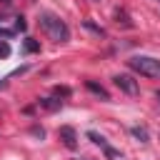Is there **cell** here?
Segmentation results:
<instances>
[{
	"label": "cell",
	"mask_w": 160,
	"mask_h": 160,
	"mask_svg": "<svg viewBox=\"0 0 160 160\" xmlns=\"http://www.w3.org/2000/svg\"><path fill=\"white\" fill-rule=\"evenodd\" d=\"M0 2H8V0H0Z\"/></svg>",
	"instance_id": "cell-18"
},
{
	"label": "cell",
	"mask_w": 160,
	"mask_h": 160,
	"mask_svg": "<svg viewBox=\"0 0 160 160\" xmlns=\"http://www.w3.org/2000/svg\"><path fill=\"white\" fill-rule=\"evenodd\" d=\"M82 25H85V28H88V30H92V32H95V35H105V30H102V28H98V25H95V22H90V20H82Z\"/></svg>",
	"instance_id": "cell-13"
},
{
	"label": "cell",
	"mask_w": 160,
	"mask_h": 160,
	"mask_svg": "<svg viewBox=\"0 0 160 160\" xmlns=\"http://www.w3.org/2000/svg\"><path fill=\"white\" fill-rule=\"evenodd\" d=\"M130 132H132V138H135V140H140V142H148V140H150V135H148V130H145V128H140V125H135V128H130Z\"/></svg>",
	"instance_id": "cell-8"
},
{
	"label": "cell",
	"mask_w": 160,
	"mask_h": 160,
	"mask_svg": "<svg viewBox=\"0 0 160 160\" xmlns=\"http://www.w3.org/2000/svg\"><path fill=\"white\" fill-rule=\"evenodd\" d=\"M155 98H158V100H160V90H158V92H155Z\"/></svg>",
	"instance_id": "cell-16"
},
{
	"label": "cell",
	"mask_w": 160,
	"mask_h": 160,
	"mask_svg": "<svg viewBox=\"0 0 160 160\" xmlns=\"http://www.w3.org/2000/svg\"><path fill=\"white\" fill-rule=\"evenodd\" d=\"M25 28H28V22H25L22 15H18V12H0V38L2 40L25 32Z\"/></svg>",
	"instance_id": "cell-2"
},
{
	"label": "cell",
	"mask_w": 160,
	"mask_h": 160,
	"mask_svg": "<svg viewBox=\"0 0 160 160\" xmlns=\"http://www.w3.org/2000/svg\"><path fill=\"white\" fill-rule=\"evenodd\" d=\"M22 50H25V52H38V50H40V42H38V40H32V38H25Z\"/></svg>",
	"instance_id": "cell-9"
},
{
	"label": "cell",
	"mask_w": 160,
	"mask_h": 160,
	"mask_svg": "<svg viewBox=\"0 0 160 160\" xmlns=\"http://www.w3.org/2000/svg\"><path fill=\"white\" fill-rule=\"evenodd\" d=\"M55 95H62V98H68V95H70V88H65V85H55Z\"/></svg>",
	"instance_id": "cell-15"
},
{
	"label": "cell",
	"mask_w": 160,
	"mask_h": 160,
	"mask_svg": "<svg viewBox=\"0 0 160 160\" xmlns=\"http://www.w3.org/2000/svg\"><path fill=\"white\" fill-rule=\"evenodd\" d=\"M112 82H115L122 92H128V95H138V92H140L138 80H132L130 75H115V78H112Z\"/></svg>",
	"instance_id": "cell-4"
},
{
	"label": "cell",
	"mask_w": 160,
	"mask_h": 160,
	"mask_svg": "<svg viewBox=\"0 0 160 160\" xmlns=\"http://www.w3.org/2000/svg\"><path fill=\"white\" fill-rule=\"evenodd\" d=\"M58 138L62 140V145H65V148H70V150H75V148H78V132H75V128L62 125V128L58 130Z\"/></svg>",
	"instance_id": "cell-5"
},
{
	"label": "cell",
	"mask_w": 160,
	"mask_h": 160,
	"mask_svg": "<svg viewBox=\"0 0 160 160\" xmlns=\"http://www.w3.org/2000/svg\"><path fill=\"white\" fill-rule=\"evenodd\" d=\"M128 65H130L135 72L145 75V78H160V60H158V58H150V55H135V58L128 60Z\"/></svg>",
	"instance_id": "cell-3"
},
{
	"label": "cell",
	"mask_w": 160,
	"mask_h": 160,
	"mask_svg": "<svg viewBox=\"0 0 160 160\" xmlns=\"http://www.w3.org/2000/svg\"><path fill=\"white\" fill-rule=\"evenodd\" d=\"M88 138H90V140H92L95 145H100V148H105V145H108V140H105L102 135H98L95 130H90V132H88Z\"/></svg>",
	"instance_id": "cell-11"
},
{
	"label": "cell",
	"mask_w": 160,
	"mask_h": 160,
	"mask_svg": "<svg viewBox=\"0 0 160 160\" xmlns=\"http://www.w3.org/2000/svg\"><path fill=\"white\" fill-rule=\"evenodd\" d=\"M8 55H10V42L0 38V58H8Z\"/></svg>",
	"instance_id": "cell-14"
},
{
	"label": "cell",
	"mask_w": 160,
	"mask_h": 160,
	"mask_svg": "<svg viewBox=\"0 0 160 160\" xmlns=\"http://www.w3.org/2000/svg\"><path fill=\"white\" fill-rule=\"evenodd\" d=\"M38 22H40V28L48 32L50 40H55V42H65V40H70V28H68L65 20H60L55 12H48V10L40 12Z\"/></svg>",
	"instance_id": "cell-1"
},
{
	"label": "cell",
	"mask_w": 160,
	"mask_h": 160,
	"mask_svg": "<svg viewBox=\"0 0 160 160\" xmlns=\"http://www.w3.org/2000/svg\"><path fill=\"white\" fill-rule=\"evenodd\" d=\"M38 105L45 108V110H60V100H52V98H40Z\"/></svg>",
	"instance_id": "cell-7"
},
{
	"label": "cell",
	"mask_w": 160,
	"mask_h": 160,
	"mask_svg": "<svg viewBox=\"0 0 160 160\" xmlns=\"http://www.w3.org/2000/svg\"><path fill=\"white\" fill-rule=\"evenodd\" d=\"M90 2H98V0H90Z\"/></svg>",
	"instance_id": "cell-17"
},
{
	"label": "cell",
	"mask_w": 160,
	"mask_h": 160,
	"mask_svg": "<svg viewBox=\"0 0 160 160\" xmlns=\"http://www.w3.org/2000/svg\"><path fill=\"white\" fill-rule=\"evenodd\" d=\"M85 88H88L90 92H95L98 98H102V100H110V95H108V90H105L102 85H98L95 80H85Z\"/></svg>",
	"instance_id": "cell-6"
},
{
	"label": "cell",
	"mask_w": 160,
	"mask_h": 160,
	"mask_svg": "<svg viewBox=\"0 0 160 160\" xmlns=\"http://www.w3.org/2000/svg\"><path fill=\"white\" fill-rule=\"evenodd\" d=\"M102 150H105V155H108L110 160H122V155H120V150H115V148H110V145H105Z\"/></svg>",
	"instance_id": "cell-12"
},
{
	"label": "cell",
	"mask_w": 160,
	"mask_h": 160,
	"mask_svg": "<svg viewBox=\"0 0 160 160\" xmlns=\"http://www.w3.org/2000/svg\"><path fill=\"white\" fill-rule=\"evenodd\" d=\"M115 22H118V25L122 22L125 28H132V22H130V18H128V15L122 12V10H118V12H115Z\"/></svg>",
	"instance_id": "cell-10"
}]
</instances>
